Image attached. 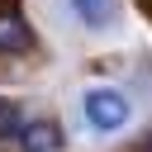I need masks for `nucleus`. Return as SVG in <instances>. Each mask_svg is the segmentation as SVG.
<instances>
[{"mask_svg": "<svg viewBox=\"0 0 152 152\" xmlns=\"http://www.w3.org/2000/svg\"><path fill=\"white\" fill-rule=\"evenodd\" d=\"M81 109H86V124H90V128H100V133H114V128H124V124H128V100H124L119 90H109V86L86 90Z\"/></svg>", "mask_w": 152, "mask_h": 152, "instance_id": "nucleus-1", "label": "nucleus"}, {"mask_svg": "<svg viewBox=\"0 0 152 152\" xmlns=\"http://www.w3.org/2000/svg\"><path fill=\"white\" fill-rule=\"evenodd\" d=\"M19 152H62V128L52 119H33L19 128Z\"/></svg>", "mask_w": 152, "mask_h": 152, "instance_id": "nucleus-2", "label": "nucleus"}, {"mask_svg": "<svg viewBox=\"0 0 152 152\" xmlns=\"http://www.w3.org/2000/svg\"><path fill=\"white\" fill-rule=\"evenodd\" d=\"M71 14L86 28H109L119 19V0H71Z\"/></svg>", "mask_w": 152, "mask_h": 152, "instance_id": "nucleus-3", "label": "nucleus"}, {"mask_svg": "<svg viewBox=\"0 0 152 152\" xmlns=\"http://www.w3.org/2000/svg\"><path fill=\"white\" fill-rule=\"evenodd\" d=\"M28 43H33L28 24H24L14 10H0V52H24Z\"/></svg>", "mask_w": 152, "mask_h": 152, "instance_id": "nucleus-4", "label": "nucleus"}, {"mask_svg": "<svg viewBox=\"0 0 152 152\" xmlns=\"http://www.w3.org/2000/svg\"><path fill=\"white\" fill-rule=\"evenodd\" d=\"M19 128H24V124H19V109H14L10 100H0V142H5V138H19Z\"/></svg>", "mask_w": 152, "mask_h": 152, "instance_id": "nucleus-5", "label": "nucleus"}, {"mask_svg": "<svg viewBox=\"0 0 152 152\" xmlns=\"http://www.w3.org/2000/svg\"><path fill=\"white\" fill-rule=\"evenodd\" d=\"M142 152H152V133H147V138H142Z\"/></svg>", "mask_w": 152, "mask_h": 152, "instance_id": "nucleus-6", "label": "nucleus"}]
</instances>
